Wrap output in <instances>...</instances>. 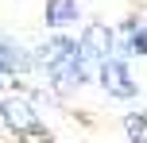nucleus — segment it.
Masks as SVG:
<instances>
[{
	"instance_id": "nucleus-1",
	"label": "nucleus",
	"mask_w": 147,
	"mask_h": 143,
	"mask_svg": "<svg viewBox=\"0 0 147 143\" xmlns=\"http://www.w3.org/2000/svg\"><path fill=\"white\" fill-rule=\"evenodd\" d=\"M39 66L47 70V77H51L58 89H78V85H85V77H89V62H85V54H81V46L74 43V39L66 35H54L51 43H43L39 46Z\"/></svg>"
},
{
	"instance_id": "nucleus-2",
	"label": "nucleus",
	"mask_w": 147,
	"mask_h": 143,
	"mask_svg": "<svg viewBox=\"0 0 147 143\" xmlns=\"http://www.w3.org/2000/svg\"><path fill=\"white\" fill-rule=\"evenodd\" d=\"M97 77H101V89L109 93V97L128 101V97H136V93H140V85L132 81V70H128V62H120V58H109L101 70H97Z\"/></svg>"
},
{
	"instance_id": "nucleus-3",
	"label": "nucleus",
	"mask_w": 147,
	"mask_h": 143,
	"mask_svg": "<svg viewBox=\"0 0 147 143\" xmlns=\"http://www.w3.org/2000/svg\"><path fill=\"white\" fill-rule=\"evenodd\" d=\"M78 46H81V54H85V62H89V66H97V70H101L105 62L112 58V31L105 27V23H89V27L81 31Z\"/></svg>"
},
{
	"instance_id": "nucleus-4",
	"label": "nucleus",
	"mask_w": 147,
	"mask_h": 143,
	"mask_svg": "<svg viewBox=\"0 0 147 143\" xmlns=\"http://www.w3.org/2000/svg\"><path fill=\"white\" fill-rule=\"evenodd\" d=\"M0 116H4V124L16 128V132H39V116L31 112L23 101H0Z\"/></svg>"
},
{
	"instance_id": "nucleus-5",
	"label": "nucleus",
	"mask_w": 147,
	"mask_h": 143,
	"mask_svg": "<svg viewBox=\"0 0 147 143\" xmlns=\"http://www.w3.org/2000/svg\"><path fill=\"white\" fill-rule=\"evenodd\" d=\"M78 19H81L78 0H47V23L51 27H70Z\"/></svg>"
},
{
	"instance_id": "nucleus-6",
	"label": "nucleus",
	"mask_w": 147,
	"mask_h": 143,
	"mask_svg": "<svg viewBox=\"0 0 147 143\" xmlns=\"http://www.w3.org/2000/svg\"><path fill=\"white\" fill-rule=\"evenodd\" d=\"M124 54H147V23H128L124 27Z\"/></svg>"
},
{
	"instance_id": "nucleus-7",
	"label": "nucleus",
	"mask_w": 147,
	"mask_h": 143,
	"mask_svg": "<svg viewBox=\"0 0 147 143\" xmlns=\"http://www.w3.org/2000/svg\"><path fill=\"white\" fill-rule=\"evenodd\" d=\"M0 66H8V70H27V66H31V54L23 50V46H16V43H0Z\"/></svg>"
},
{
	"instance_id": "nucleus-8",
	"label": "nucleus",
	"mask_w": 147,
	"mask_h": 143,
	"mask_svg": "<svg viewBox=\"0 0 147 143\" xmlns=\"http://www.w3.org/2000/svg\"><path fill=\"white\" fill-rule=\"evenodd\" d=\"M8 85H12V70L0 66V89H8Z\"/></svg>"
}]
</instances>
